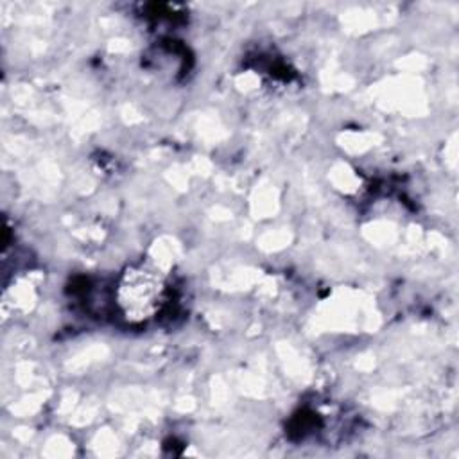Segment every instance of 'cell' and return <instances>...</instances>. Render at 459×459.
<instances>
[{
    "instance_id": "obj_1",
    "label": "cell",
    "mask_w": 459,
    "mask_h": 459,
    "mask_svg": "<svg viewBox=\"0 0 459 459\" xmlns=\"http://www.w3.org/2000/svg\"><path fill=\"white\" fill-rule=\"evenodd\" d=\"M167 296L163 274L151 265L129 267L117 283V305L126 319L147 321L154 317Z\"/></svg>"
}]
</instances>
